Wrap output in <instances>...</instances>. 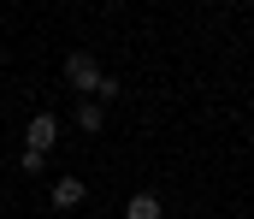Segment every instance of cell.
Listing matches in <instances>:
<instances>
[{
  "label": "cell",
  "instance_id": "cell-3",
  "mask_svg": "<svg viewBox=\"0 0 254 219\" xmlns=\"http://www.w3.org/2000/svg\"><path fill=\"white\" fill-rule=\"evenodd\" d=\"M160 214H166V208H160L154 190H136V196L125 202V219H160Z\"/></svg>",
  "mask_w": 254,
  "mask_h": 219
},
{
  "label": "cell",
  "instance_id": "cell-1",
  "mask_svg": "<svg viewBox=\"0 0 254 219\" xmlns=\"http://www.w3.org/2000/svg\"><path fill=\"white\" fill-rule=\"evenodd\" d=\"M65 77H71V89H83V95H95V89L107 83V72L95 66V54H83V48H77V54L65 60Z\"/></svg>",
  "mask_w": 254,
  "mask_h": 219
},
{
  "label": "cell",
  "instance_id": "cell-4",
  "mask_svg": "<svg viewBox=\"0 0 254 219\" xmlns=\"http://www.w3.org/2000/svg\"><path fill=\"white\" fill-rule=\"evenodd\" d=\"M48 196H54V208H77V202L89 196V184H83V178H60V184H54Z\"/></svg>",
  "mask_w": 254,
  "mask_h": 219
},
{
  "label": "cell",
  "instance_id": "cell-2",
  "mask_svg": "<svg viewBox=\"0 0 254 219\" xmlns=\"http://www.w3.org/2000/svg\"><path fill=\"white\" fill-rule=\"evenodd\" d=\"M24 143H30V148H42V154H48V148L60 143V119H54V113H36V119L24 125Z\"/></svg>",
  "mask_w": 254,
  "mask_h": 219
},
{
  "label": "cell",
  "instance_id": "cell-6",
  "mask_svg": "<svg viewBox=\"0 0 254 219\" xmlns=\"http://www.w3.org/2000/svg\"><path fill=\"white\" fill-rule=\"evenodd\" d=\"M18 166H24V172H42V166H48V154H42V148H24V160H18Z\"/></svg>",
  "mask_w": 254,
  "mask_h": 219
},
{
  "label": "cell",
  "instance_id": "cell-5",
  "mask_svg": "<svg viewBox=\"0 0 254 219\" xmlns=\"http://www.w3.org/2000/svg\"><path fill=\"white\" fill-rule=\"evenodd\" d=\"M77 125H83V131L95 137V131L107 125V107H101V101H83V107H77Z\"/></svg>",
  "mask_w": 254,
  "mask_h": 219
}]
</instances>
